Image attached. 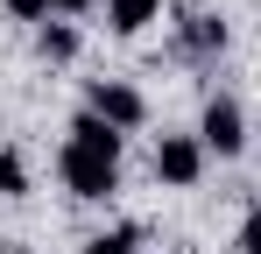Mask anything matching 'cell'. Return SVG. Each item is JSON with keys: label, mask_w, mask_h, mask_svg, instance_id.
<instances>
[{"label": "cell", "mask_w": 261, "mask_h": 254, "mask_svg": "<svg viewBox=\"0 0 261 254\" xmlns=\"http://www.w3.org/2000/svg\"><path fill=\"white\" fill-rule=\"evenodd\" d=\"M36 57H43V64H71V57H78V29H71V21H43V29H36Z\"/></svg>", "instance_id": "52a82bcc"}, {"label": "cell", "mask_w": 261, "mask_h": 254, "mask_svg": "<svg viewBox=\"0 0 261 254\" xmlns=\"http://www.w3.org/2000/svg\"><path fill=\"white\" fill-rule=\"evenodd\" d=\"M85 254H141V226H113V233H92Z\"/></svg>", "instance_id": "ba28073f"}, {"label": "cell", "mask_w": 261, "mask_h": 254, "mask_svg": "<svg viewBox=\"0 0 261 254\" xmlns=\"http://www.w3.org/2000/svg\"><path fill=\"white\" fill-rule=\"evenodd\" d=\"M0 198H29V163L14 148H0Z\"/></svg>", "instance_id": "9c48e42d"}, {"label": "cell", "mask_w": 261, "mask_h": 254, "mask_svg": "<svg viewBox=\"0 0 261 254\" xmlns=\"http://www.w3.org/2000/svg\"><path fill=\"white\" fill-rule=\"evenodd\" d=\"M198 141H205V156H219V163L247 148V113H240L233 92H212V99H205V113H198Z\"/></svg>", "instance_id": "3957f363"}, {"label": "cell", "mask_w": 261, "mask_h": 254, "mask_svg": "<svg viewBox=\"0 0 261 254\" xmlns=\"http://www.w3.org/2000/svg\"><path fill=\"white\" fill-rule=\"evenodd\" d=\"M233 247H240V254H261V205L240 219V240H233Z\"/></svg>", "instance_id": "8fae6325"}, {"label": "cell", "mask_w": 261, "mask_h": 254, "mask_svg": "<svg viewBox=\"0 0 261 254\" xmlns=\"http://www.w3.org/2000/svg\"><path fill=\"white\" fill-rule=\"evenodd\" d=\"M0 7H7L14 21H29V29H43V21H49V0H0Z\"/></svg>", "instance_id": "30bf717a"}, {"label": "cell", "mask_w": 261, "mask_h": 254, "mask_svg": "<svg viewBox=\"0 0 261 254\" xmlns=\"http://www.w3.org/2000/svg\"><path fill=\"white\" fill-rule=\"evenodd\" d=\"M176 49H184L191 64H212L219 49H226V21L205 14V7H184V14H176Z\"/></svg>", "instance_id": "5b68a950"}, {"label": "cell", "mask_w": 261, "mask_h": 254, "mask_svg": "<svg viewBox=\"0 0 261 254\" xmlns=\"http://www.w3.org/2000/svg\"><path fill=\"white\" fill-rule=\"evenodd\" d=\"M99 7H106L113 36H141L148 21H163V0H99Z\"/></svg>", "instance_id": "8992f818"}, {"label": "cell", "mask_w": 261, "mask_h": 254, "mask_svg": "<svg viewBox=\"0 0 261 254\" xmlns=\"http://www.w3.org/2000/svg\"><path fill=\"white\" fill-rule=\"evenodd\" d=\"M120 141L127 134H113L99 113H78L71 120V141L57 156V176L71 184V198H113L120 191Z\"/></svg>", "instance_id": "6da1fadb"}, {"label": "cell", "mask_w": 261, "mask_h": 254, "mask_svg": "<svg viewBox=\"0 0 261 254\" xmlns=\"http://www.w3.org/2000/svg\"><path fill=\"white\" fill-rule=\"evenodd\" d=\"M0 254H36V247H21V240H7V247H0Z\"/></svg>", "instance_id": "4fadbf2b"}, {"label": "cell", "mask_w": 261, "mask_h": 254, "mask_svg": "<svg viewBox=\"0 0 261 254\" xmlns=\"http://www.w3.org/2000/svg\"><path fill=\"white\" fill-rule=\"evenodd\" d=\"M85 113H99L113 134H134V127H148V99L127 78H92L85 85Z\"/></svg>", "instance_id": "7a4b0ae2"}, {"label": "cell", "mask_w": 261, "mask_h": 254, "mask_svg": "<svg viewBox=\"0 0 261 254\" xmlns=\"http://www.w3.org/2000/svg\"><path fill=\"white\" fill-rule=\"evenodd\" d=\"M92 7H99V0H49V14H64V21H71V14H92Z\"/></svg>", "instance_id": "7c38bea8"}, {"label": "cell", "mask_w": 261, "mask_h": 254, "mask_svg": "<svg viewBox=\"0 0 261 254\" xmlns=\"http://www.w3.org/2000/svg\"><path fill=\"white\" fill-rule=\"evenodd\" d=\"M198 176H205V141H198V134H163V141H155V184L191 191Z\"/></svg>", "instance_id": "277c9868"}]
</instances>
